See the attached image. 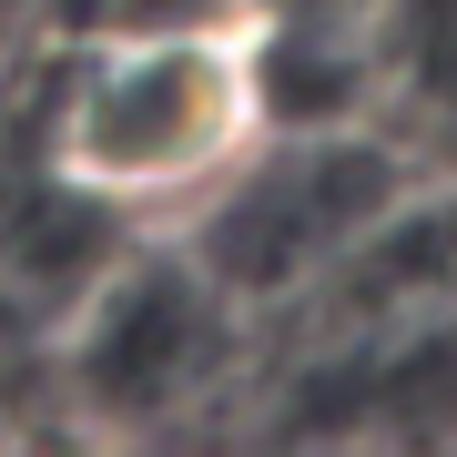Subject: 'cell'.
I'll use <instances>...</instances> for the list:
<instances>
[{"label": "cell", "instance_id": "1", "mask_svg": "<svg viewBox=\"0 0 457 457\" xmlns=\"http://www.w3.org/2000/svg\"><path fill=\"white\" fill-rule=\"evenodd\" d=\"M264 132L254 31L234 21H143L71 62L51 102V183L102 213H183Z\"/></svg>", "mask_w": 457, "mask_h": 457}, {"label": "cell", "instance_id": "2", "mask_svg": "<svg viewBox=\"0 0 457 457\" xmlns=\"http://www.w3.org/2000/svg\"><path fill=\"white\" fill-rule=\"evenodd\" d=\"M396 204H407V173L366 132H345V122H264L245 163L213 194L183 204L194 213L183 254L234 305H264V295H305L315 275H345V254Z\"/></svg>", "mask_w": 457, "mask_h": 457}, {"label": "cell", "instance_id": "3", "mask_svg": "<svg viewBox=\"0 0 457 457\" xmlns=\"http://www.w3.org/2000/svg\"><path fill=\"white\" fill-rule=\"evenodd\" d=\"M234 326V295L204 275L194 254H163V264H122L112 285L82 305V336H71V376L102 417H153V407H183L204 386L213 345Z\"/></svg>", "mask_w": 457, "mask_h": 457}]
</instances>
